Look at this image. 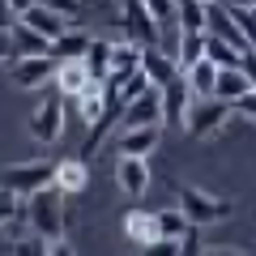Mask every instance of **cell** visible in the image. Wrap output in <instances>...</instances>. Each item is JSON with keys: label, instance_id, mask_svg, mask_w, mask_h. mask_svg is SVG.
Segmentation results:
<instances>
[{"label": "cell", "instance_id": "f1b7e54d", "mask_svg": "<svg viewBox=\"0 0 256 256\" xmlns=\"http://www.w3.org/2000/svg\"><path fill=\"white\" fill-rule=\"evenodd\" d=\"M235 111H239V116H248V120H256V90H252V94H244V98L235 102Z\"/></svg>", "mask_w": 256, "mask_h": 256}, {"label": "cell", "instance_id": "cb8c5ba5", "mask_svg": "<svg viewBox=\"0 0 256 256\" xmlns=\"http://www.w3.org/2000/svg\"><path fill=\"white\" fill-rule=\"evenodd\" d=\"M210 60H218L222 68H235V64H244V47H235V43H226V38L210 34Z\"/></svg>", "mask_w": 256, "mask_h": 256}, {"label": "cell", "instance_id": "d4e9b609", "mask_svg": "<svg viewBox=\"0 0 256 256\" xmlns=\"http://www.w3.org/2000/svg\"><path fill=\"white\" fill-rule=\"evenodd\" d=\"M158 226H162L166 239H184V235L192 230V218H188L184 210H162V214H158Z\"/></svg>", "mask_w": 256, "mask_h": 256}, {"label": "cell", "instance_id": "7402d4cb", "mask_svg": "<svg viewBox=\"0 0 256 256\" xmlns=\"http://www.w3.org/2000/svg\"><path fill=\"white\" fill-rule=\"evenodd\" d=\"M56 184H60L64 192H86V184H90L86 158H64V162H56Z\"/></svg>", "mask_w": 256, "mask_h": 256}, {"label": "cell", "instance_id": "3957f363", "mask_svg": "<svg viewBox=\"0 0 256 256\" xmlns=\"http://www.w3.org/2000/svg\"><path fill=\"white\" fill-rule=\"evenodd\" d=\"M180 210L192 218V226H214V222H226L230 214V201H222V196H210V192L201 188H184L180 192Z\"/></svg>", "mask_w": 256, "mask_h": 256}, {"label": "cell", "instance_id": "484cf974", "mask_svg": "<svg viewBox=\"0 0 256 256\" xmlns=\"http://www.w3.org/2000/svg\"><path fill=\"white\" fill-rule=\"evenodd\" d=\"M4 252H9V256H52V244H47L43 235H34V230H30L26 239H18V244H9Z\"/></svg>", "mask_w": 256, "mask_h": 256}, {"label": "cell", "instance_id": "ffe728a7", "mask_svg": "<svg viewBox=\"0 0 256 256\" xmlns=\"http://www.w3.org/2000/svg\"><path fill=\"white\" fill-rule=\"evenodd\" d=\"M90 43H94V38L86 34V30H73V26H68V34H60V38L52 43V56H56V64H64V60H86Z\"/></svg>", "mask_w": 256, "mask_h": 256}, {"label": "cell", "instance_id": "d6a6232c", "mask_svg": "<svg viewBox=\"0 0 256 256\" xmlns=\"http://www.w3.org/2000/svg\"><path fill=\"white\" fill-rule=\"evenodd\" d=\"M226 4H235V9H256V0H226Z\"/></svg>", "mask_w": 256, "mask_h": 256}, {"label": "cell", "instance_id": "277c9868", "mask_svg": "<svg viewBox=\"0 0 256 256\" xmlns=\"http://www.w3.org/2000/svg\"><path fill=\"white\" fill-rule=\"evenodd\" d=\"M30 137L38 141V146H52V141H60V132H64V94L60 90H52L43 102L34 107V116H30Z\"/></svg>", "mask_w": 256, "mask_h": 256}, {"label": "cell", "instance_id": "44dd1931", "mask_svg": "<svg viewBox=\"0 0 256 256\" xmlns=\"http://www.w3.org/2000/svg\"><path fill=\"white\" fill-rule=\"evenodd\" d=\"M256 86H252V77L244 73V64H235V68H222V77H218V98H226V102H239L244 94H252Z\"/></svg>", "mask_w": 256, "mask_h": 256}, {"label": "cell", "instance_id": "8992f818", "mask_svg": "<svg viewBox=\"0 0 256 256\" xmlns=\"http://www.w3.org/2000/svg\"><path fill=\"white\" fill-rule=\"evenodd\" d=\"M47 184H56V162H13V166H4V188L9 192L34 196Z\"/></svg>", "mask_w": 256, "mask_h": 256}, {"label": "cell", "instance_id": "5bb4252c", "mask_svg": "<svg viewBox=\"0 0 256 256\" xmlns=\"http://www.w3.org/2000/svg\"><path fill=\"white\" fill-rule=\"evenodd\" d=\"M141 52H146V47L132 43V38L111 43V77H107V82H124V77H132L141 68Z\"/></svg>", "mask_w": 256, "mask_h": 256}, {"label": "cell", "instance_id": "9a60e30c", "mask_svg": "<svg viewBox=\"0 0 256 256\" xmlns=\"http://www.w3.org/2000/svg\"><path fill=\"white\" fill-rule=\"evenodd\" d=\"M90 82H94V73H90V64H86V60H64L60 68H56V90L68 94V98H77Z\"/></svg>", "mask_w": 256, "mask_h": 256}, {"label": "cell", "instance_id": "ba28073f", "mask_svg": "<svg viewBox=\"0 0 256 256\" xmlns=\"http://www.w3.org/2000/svg\"><path fill=\"white\" fill-rule=\"evenodd\" d=\"M124 38H132V43H141V47H154L158 38H162V26H158V18L146 9V0H124Z\"/></svg>", "mask_w": 256, "mask_h": 256}, {"label": "cell", "instance_id": "6da1fadb", "mask_svg": "<svg viewBox=\"0 0 256 256\" xmlns=\"http://www.w3.org/2000/svg\"><path fill=\"white\" fill-rule=\"evenodd\" d=\"M64 201H68V192L60 184H47L30 196V230L43 235L47 244H60L64 239V226H68V214H64Z\"/></svg>", "mask_w": 256, "mask_h": 256}, {"label": "cell", "instance_id": "7c38bea8", "mask_svg": "<svg viewBox=\"0 0 256 256\" xmlns=\"http://www.w3.org/2000/svg\"><path fill=\"white\" fill-rule=\"evenodd\" d=\"M141 68H146V77L158 86V90H162V86H171L175 77H180V64H175V56H171V52H162L158 43L141 52Z\"/></svg>", "mask_w": 256, "mask_h": 256}, {"label": "cell", "instance_id": "1f68e13d", "mask_svg": "<svg viewBox=\"0 0 256 256\" xmlns=\"http://www.w3.org/2000/svg\"><path fill=\"white\" fill-rule=\"evenodd\" d=\"M205 256H244V252H235V248H205Z\"/></svg>", "mask_w": 256, "mask_h": 256}, {"label": "cell", "instance_id": "603a6c76", "mask_svg": "<svg viewBox=\"0 0 256 256\" xmlns=\"http://www.w3.org/2000/svg\"><path fill=\"white\" fill-rule=\"evenodd\" d=\"M86 64H90L94 82H107V77H111V43H107V38H94V43H90Z\"/></svg>", "mask_w": 256, "mask_h": 256}, {"label": "cell", "instance_id": "ac0fdd59", "mask_svg": "<svg viewBox=\"0 0 256 256\" xmlns=\"http://www.w3.org/2000/svg\"><path fill=\"white\" fill-rule=\"evenodd\" d=\"M184 77H188V86H192V94H196V98H214V90H218V77H222V64L205 56V60H201V64H192Z\"/></svg>", "mask_w": 256, "mask_h": 256}, {"label": "cell", "instance_id": "4fadbf2b", "mask_svg": "<svg viewBox=\"0 0 256 256\" xmlns=\"http://www.w3.org/2000/svg\"><path fill=\"white\" fill-rule=\"evenodd\" d=\"M162 137V124H146V128H124V137H120V154L128 158H150Z\"/></svg>", "mask_w": 256, "mask_h": 256}, {"label": "cell", "instance_id": "52a82bcc", "mask_svg": "<svg viewBox=\"0 0 256 256\" xmlns=\"http://www.w3.org/2000/svg\"><path fill=\"white\" fill-rule=\"evenodd\" d=\"M56 56H22V60L9 64V82L18 90H38L43 82H56Z\"/></svg>", "mask_w": 256, "mask_h": 256}, {"label": "cell", "instance_id": "7a4b0ae2", "mask_svg": "<svg viewBox=\"0 0 256 256\" xmlns=\"http://www.w3.org/2000/svg\"><path fill=\"white\" fill-rule=\"evenodd\" d=\"M235 116V102H226V98H196L192 102V111H188V137H196V141H205V137H214L226 120Z\"/></svg>", "mask_w": 256, "mask_h": 256}, {"label": "cell", "instance_id": "2e32d148", "mask_svg": "<svg viewBox=\"0 0 256 256\" xmlns=\"http://www.w3.org/2000/svg\"><path fill=\"white\" fill-rule=\"evenodd\" d=\"M116 180H120V188L128 192V196H146V188H150V166H146V158H120V166H116Z\"/></svg>", "mask_w": 256, "mask_h": 256}, {"label": "cell", "instance_id": "4316f807", "mask_svg": "<svg viewBox=\"0 0 256 256\" xmlns=\"http://www.w3.org/2000/svg\"><path fill=\"white\" fill-rule=\"evenodd\" d=\"M180 244H184V239H166V235H158L154 244L141 248V256H180Z\"/></svg>", "mask_w": 256, "mask_h": 256}, {"label": "cell", "instance_id": "e0dca14e", "mask_svg": "<svg viewBox=\"0 0 256 256\" xmlns=\"http://www.w3.org/2000/svg\"><path fill=\"white\" fill-rule=\"evenodd\" d=\"M124 235L132 239V244H154L158 235H162V226H158V214H146V210H128L124 214Z\"/></svg>", "mask_w": 256, "mask_h": 256}, {"label": "cell", "instance_id": "9c48e42d", "mask_svg": "<svg viewBox=\"0 0 256 256\" xmlns=\"http://www.w3.org/2000/svg\"><path fill=\"white\" fill-rule=\"evenodd\" d=\"M192 86H188V77H175L171 86H162V124H171V128H188V111H192Z\"/></svg>", "mask_w": 256, "mask_h": 256}, {"label": "cell", "instance_id": "d6986e66", "mask_svg": "<svg viewBox=\"0 0 256 256\" xmlns=\"http://www.w3.org/2000/svg\"><path fill=\"white\" fill-rule=\"evenodd\" d=\"M205 56H210V34L184 30V38H180V52H175V64H180V73H188L192 64H201Z\"/></svg>", "mask_w": 256, "mask_h": 256}, {"label": "cell", "instance_id": "5b68a950", "mask_svg": "<svg viewBox=\"0 0 256 256\" xmlns=\"http://www.w3.org/2000/svg\"><path fill=\"white\" fill-rule=\"evenodd\" d=\"M4 43H9V52H4V64L22 60V56H52V38H43L34 26H26L22 18H13L9 26H4Z\"/></svg>", "mask_w": 256, "mask_h": 256}, {"label": "cell", "instance_id": "30bf717a", "mask_svg": "<svg viewBox=\"0 0 256 256\" xmlns=\"http://www.w3.org/2000/svg\"><path fill=\"white\" fill-rule=\"evenodd\" d=\"M120 124L124 128H146V124H162V90H146L141 98H132L124 107V116H120Z\"/></svg>", "mask_w": 256, "mask_h": 256}, {"label": "cell", "instance_id": "8fae6325", "mask_svg": "<svg viewBox=\"0 0 256 256\" xmlns=\"http://www.w3.org/2000/svg\"><path fill=\"white\" fill-rule=\"evenodd\" d=\"M22 22H26V26H34L38 34L43 38H60V34H68V13H60V9H52V4H43V0H38V4H30L26 13H22Z\"/></svg>", "mask_w": 256, "mask_h": 256}, {"label": "cell", "instance_id": "f546056e", "mask_svg": "<svg viewBox=\"0 0 256 256\" xmlns=\"http://www.w3.org/2000/svg\"><path fill=\"white\" fill-rule=\"evenodd\" d=\"M4 4H9V13H13V18H22V13H26L30 4H38V0H4Z\"/></svg>", "mask_w": 256, "mask_h": 256}, {"label": "cell", "instance_id": "4dcf8cb0", "mask_svg": "<svg viewBox=\"0 0 256 256\" xmlns=\"http://www.w3.org/2000/svg\"><path fill=\"white\" fill-rule=\"evenodd\" d=\"M52 256H77V252H73V244H68V239H60V244H52Z\"/></svg>", "mask_w": 256, "mask_h": 256}, {"label": "cell", "instance_id": "83f0119b", "mask_svg": "<svg viewBox=\"0 0 256 256\" xmlns=\"http://www.w3.org/2000/svg\"><path fill=\"white\" fill-rule=\"evenodd\" d=\"M180 256H205V248H201V226H192L188 235H184V244H180Z\"/></svg>", "mask_w": 256, "mask_h": 256}]
</instances>
